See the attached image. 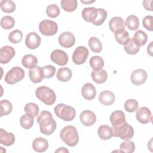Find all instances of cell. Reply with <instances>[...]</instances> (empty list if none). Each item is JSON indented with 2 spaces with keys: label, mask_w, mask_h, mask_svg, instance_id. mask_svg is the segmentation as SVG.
Returning a JSON list of instances; mask_svg holds the SVG:
<instances>
[{
  "label": "cell",
  "mask_w": 153,
  "mask_h": 153,
  "mask_svg": "<svg viewBox=\"0 0 153 153\" xmlns=\"http://www.w3.org/2000/svg\"><path fill=\"white\" fill-rule=\"evenodd\" d=\"M25 76L24 70L19 66L12 68L5 75V81L8 84H14L22 81Z\"/></svg>",
  "instance_id": "6"
},
{
  "label": "cell",
  "mask_w": 153,
  "mask_h": 153,
  "mask_svg": "<svg viewBox=\"0 0 153 153\" xmlns=\"http://www.w3.org/2000/svg\"><path fill=\"white\" fill-rule=\"evenodd\" d=\"M32 148L38 152H45L48 148V142L43 137H37L32 142Z\"/></svg>",
  "instance_id": "21"
},
{
  "label": "cell",
  "mask_w": 153,
  "mask_h": 153,
  "mask_svg": "<svg viewBox=\"0 0 153 153\" xmlns=\"http://www.w3.org/2000/svg\"><path fill=\"white\" fill-rule=\"evenodd\" d=\"M136 117L137 120L141 124H147L152 122V116L151 112L147 107H141L137 109Z\"/></svg>",
  "instance_id": "10"
},
{
  "label": "cell",
  "mask_w": 153,
  "mask_h": 153,
  "mask_svg": "<svg viewBox=\"0 0 153 153\" xmlns=\"http://www.w3.org/2000/svg\"><path fill=\"white\" fill-rule=\"evenodd\" d=\"M98 135L102 140H109L113 136L112 128L108 125H102L98 128Z\"/></svg>",
  "instance_id": "28"
},
{
  "label": "cell",
  "mask_w": 153,
  "mask_h": 153,
  "mask_svg": "<svg viewBox=\"0 0 153 153\" xmlns=\"http://www.w3.org/2000/svg\"><path fill=\"white\" fill-rule=\"evenodd\" d=\"M55 152H69V151L65 147H61L57 149Z\"/></svg>",
  "instance_id": "48"
},
{
  "label": "cell",
  "mask_w": 153,
  "mask_h": 153,
  "mask_svg": "<svg viewBox=\"0 0 153 153\" xmlns=\"http://www.w3.org/2000/svg\"><path fill=\"white\" fill-rule=\"evenodd\" d=\"M148 75L146 72L143 69H137L133 71L130 76L131 82L136 85L143 84L147 79Z\"/></svg>",
  "instance_id": "11"
},
{
  "label": "cell",
  "mask_w": 153,
  "mask_h": 153,
  "mask_svg": "<svg viewBox=\"0 0 153 153\" xmlns=\"http://www.w3.org/2000/svg\"><path fill=\"white\" fill-rule=\"evenodd\" d=\"M15 142V136L13 133L7 132L3 128L0 129V143L1 144L9 146Z\"/></svg>",
  "instance_id": "20"
},
{
  "label": "cell",
  "mask_w": 153,
  "mask_h": 153,
  "mask_svg": "<svg viewBox=\"0 0 153 153\" xmlns=\"http://www.w3.org/2000/svg\"><path fill=\"white\" fill-rule=\"evenodd\" d=\"M15 25L14 19L9 16L3 17L1 20V26L2 28L6 30L10 29L14 27Z\"/></svg>",
  "instance_id": "40"
},
{
  "label": "cell",
  "mask_w": 153,
  "mask_h": 153,
  "mask_svg": "<svg viewBox=\"0 0 153 153\" xmlns=\"http://www.w3.org/2000/svg\"><path fill=\"white\" fill-rule=\"evenodd\" d=\"M108 16L107 11L103 8H98V15L96 21L93 23L94 25L99 26L103 23Z\"/></svg>",
  "instance_id": "44"
},
{
  "label": "cell",
  "mask_w": 153,
  "mask_h": 153,
  "mask_svg": "<svg viewBox=\"0 0 153 153\" xmlns=\"http://www.w3.org/2000/svg\"><path fill=\"white\" fill-rule=\"evenodd\" d=\"M38 63L37 58L32 54H26L22 59V65L27 69H32L36 66Z\"/></svg>",
  "instance_id": "25"
},
{
  "label": "cell",
  "mask_w": 153,
  "mask_h": 153,
  "mask_svg": "<svg viewBox=\"0 0 153 153\" xmlns=\"http://www.w3.org/2000/svg\"><path fill=\"white\" fill-rule=\"evenodd\" d=\"M152 21H153V17L152 16H146L143 19V27L149 30H153L152 27Z\"/></svg>",
  "instance_id": "46"
},
{
  "label": "cell",
  "mask_w": 153,
  "mask_h": 153,
  "mask_svg": "<svg viewBox=\"0 0 153 153\" xmlns=\"http://www.w3.org/2000/svg\"><path fill=\"white\" fill-rule=\"evenodd\" d=\"M40 32L45 36H52L55 35L58 30L57 24L50 20H43L39 25Z\"/></svg>",
  "instance_id": "7"
},
{
  "label": "cell",
  "mask_w": 153,
  "mask_h": 153,
  "mask_svg": "<svg viewBox=\"0 0 153 153\" xmlns=\"http://www.w3.org/2000/svg\"><path fill=\"white\" fill-rule=\"evenodd\" d=\"M37 122L39 124L40 131L44 134L50 135L56 129V122L49 111H41L37 118Z\"/></svg>",
  "instance_id": "1"
},
{
  "label": "cell",
  "mask_w": 153,
  "mask_h": 153,
  "mask_svg": "<svg viewBox=\"0 0 153 153\" xmlns=\"http://www.w3.org/2000/svg\"><path fill=\"white\" fill-rule=\"evenodd\" d=\"M98 15V8L94 7L84 8L82 11V17L84 20L87 22L93 23Z\"/></svg>",
  "instance_id": "17"
},
{
  "label": "cell",
  "mask_w": 153,
  "mask_h": 153,
  "mask_svg": "<svg viewBox=\"0 0 153 153\" xmlns=\"http://www.w3.org/2000/svg\"><path fill=\"white\" fill-rule=\"evenodd\" d=\"M72 71L71 70L66 67H63L60 68L56 75L57 78L62 82H67L69 81L72 78Z\"/></svg>",
  "instance_id": "26"
},
{
  "label": "cell",
  "mask_w": 153,
  "mask_h": 153,
  "mask_svg": "<svg viewBox=\"0 0 153 153\" xmlns=\"http://www.w3.org/2000/svg\"><path fill=\"white\" fill-rule=\"evenodd\" d=\"M99 100L102 105L109 106L114 103L115 100V96L112 91L104 90L99 94Z\"/></svg>",
  "instance_id": "18"
},
{
  "label": "cell",
  "mask_w": 153,
  "mask_h": 153,
  "mask_svg": "<svg viewBox=\"0 0 153 153\" xmlns=\"http://www.w3.org/2000/svg\"><path fill=\"white\" fill-rule=\"evenodd\" d=\"M13 109L11 103L8 100H2L0 102V113L1 117L10 114Z\"/></svg>",
  "instance_id": "34"
},
{
  "label": "cell",
  "mask_w": 153,
  "mask_h": 153,
  "mask_svg": "<svg viewBox=\"0 0 153 153\" xmlns=\"http://www.w3.org/2000/svg\"><path fill=\"white\" fill-rule=\"evenodd\" d=\"M60 4L62 9L67 12L74 11L77 8L76 0H62Z\"/></svg>",
  "instance_id": "33"
},
{
  "label": "cell",
  "mask_w": 153,
  "mask_h": 153,
  "mask_svg": "<svg viewBox=\"0 0 153 153\" xmlns=\"http://www.w3.org/2000/svg\"><path fill=\"white\" fill-rule=\"evenodd\" d=\"M23 33L21 30L16 29L11 32L8 35L9 41L13 44H18L22 40Z\"/></svg>",
  "instance_id": "41"
},
{
  "label": "cell",
  "mask_w": 153,
  "mask_h": 153,
  "mask_svg": "<svg viewBox=\"0 0 153 153\" xmlns=\"http://www.w3.org/2000/svg\"><path fill=\"white\" fill-rule=\"evenodd\" d=\"M33 118L31 116L25 114L22 115L20 120V123L24 129H30L33 124Z\"/></svg>",
  "instance_id": "39"
},
{
  "label": "cell",
  "mask_w": 153,
  "mask_h": 153,
  "mask_svg": "<svg viewBox=\"0 0 153 153\" xmlns=\"http://www.w3.org/2000/svg\"><path fill=\"white\" fill-rule=\"evenodd\" d=\"M81 123L85 126H91L96 121V117L94 112L90 110H85L79 115Z\"/></svg>",
  "instance_id": "16"
},
{
  "label": "cell",
  "mask_w": 153,
  "mask_h": 153,
  "mask_svg": "<svg viewBox=\"0 0 153 153\" xmlns=\"http://www.w3.org/2000/svg\"><path fill=\"white\" fill-rule=\"evenodd\" d=\"M61 139L68 146H75L79 142V136L76 128L73 126H65L60 133Z\"/></svg>",
  "instance_id": "3"
},
{
  "label": "cell",
  "mask_w": 153,
  "mask_h": 153,
  "mask_svg": "<svg viewBox=\"0 0 153 153\" xmlns=\"http://www.w3.org/2000/svg\"><path fill=\"white\" fill-rule=\"evenodd\" d=\"M124 109L127 112H133L137 111L138 109V102L135 99H130L126 100L124 103Z\"/></svg>",
  "instance_id": "42"
},
{
  "label": "cell",
  "mask_w": 153,
  "mask_h": 153,
  "mask_svg": "<svg viewBox=\"0 0 153 153\" xmlns=\"http://www.w3.org/2000/svg\"><path fill=\"white\" fill-rule=\"evenodd\" d=\"M133 41L139 47L143 46L148 41L147 34L142 30H137L133 35Z\"/></svg>",
  "instance_id": "24"
},
{
  "label": "cell",
  "mask_w": 153,
  "mask_h": 153,
  "mask_svg": "<svg viewBox=\"0 0 153 153\" xmlns=\"http://www.w3.org/2000/svg\"><path fill=\"white\" fill-rule=\"evenodd\" d=\"M81 2L82 3H84V4H88V3H92V2H94V1H86V2H84L83 1H81Z\"/></svg>",
  "instance_id": "50"
},
{
  "label": "cell",
  "mask_w": 153,
  "mask_h": 153,
  "mask_svg": "<svg viewBox=\"0 0 153 153\" xmlns=\"http://www.w3.org/2000/svg\"><path fill=\"white\" fill-rule=\"evenodd\" d=\"M111 128L113 136L118 137L124 140H130L134 135L133 127L126 121L117 125H112Z\"/></svg>",
  "instance_id": "2"
},
{
  "label": "cell",
  "mask_w": 153,
  "mask_h": 153,
  "mask_svg": "<svg viewBox=\"0 0 153 153\" xmlns=\"http://www.w3.org/2000/svg\"><path fill=\"white\" fill-rule=\"evenodd\" d=\"M124 48L127 54L131 55L137 54L140 50V47L134 44L132 40V38H130L127 44L124 45Z\"/></svg>",
  "instance_id": "37"
},
{
  "label": "cell",
  "mask_w": 153,
  "mask_h": 153,
  "mask_svg": "<svg viewBox=\"0 0 153 153\" xmlns=\"http://www.w3.org/2000/svg\"><path fill=\"white\" fill-rule=\"evenodd\" d=\"M152 42H151L150 43V44L149 45V46H148V48H147V52L151 56H152Z\"/></svg>",
  "instance_id": "49"
},
{
  "label": "cell",
  "mask_w": 153,
  "mask_h": 153,
  "mask_svg": "<svg viewBox=\"0 0 153 153\" xmlns=\"http://www.w3.org/2000/svg\"><path fill=\"white\" fill-rule=\"evenodd\" d=\"M81 93L83 97L86 100H92L94 99L96 95V90L92 84L87 82L82 86Z\"/></svg>",
  "instance_id": "19"
},
{
  "label": "cell",
  "mask_w": 153,
  "mask_h": 153,
  "mask_svg": "<svg viewBox=\"0 0 153 153\" xmlns=\"http://www.w3.org/2000/svg\"><path fill=\"white\" fill-rule=\"evenodd\" d=\"M41 37L36 33L32 32L28 33L26 37V46L31 50L37 48L41 44Z\"/></svg>",
  "instance_id": "15"
},
{
  "label": "cell",
  "mask_w": 153,
  "mask_h": 153,
  "mask_svg": "<svg viewBox=\"0 0 153 153\" xmlns=\"http://www.w3.org/2000/svg\"><path fill=\"white\" fill-rule=\"evenodd\" d=\"M114 35L117 42L123 45H124L125 44H126L130 38L129 37L128 32L126 30V29L118 33H114Z\"/></svg>",
  "instance_id": "38"
},
{
  "label": "cell",
  "mask_w": 153,
  "mask_h": 153,
  "mask_svg": "<svg viewBox=\"0 0 153 153\" xmlns=\"http://www.w3.org/2000/svg\"><path fill=\"white\" fill-rule=\"evenodd\" d=\"M88 46L90 50L94 53H100L102 50V43L96 37H91L89 39Z\"/></svg>",
  "instance_id": "30"
},
{
  "label": "cell",
  "mask_w": 153,
  "mask_h": 153,
  "mask_svg": "<svg viewBox=\"0 0 153 153\" xmlns=\"http://www.w3.org/2000/svg\"><path fill=\"white\" fill-rule=\"evenodd\" d=\"M53 62L59 66L66 65L68 62V56L66 53L62 50H54L50 55Z\"/></svg>",
  "instance_id": "9"
},
{
  "label": "cell",
  "mask_w": 153,
  "mask_h": 153,
  "mask_svg": "<svg viewBox=\"0 0 153 153\" xmlns=\"http://www.w3.org/2000/svg\"><path fill=\"white\" fill-rule=\"evenodd\" d=\"M59 43L64 48H70L72 47L75 42L74 35L70 32H65L59 36Z\"/></svg>",
  "instance_id": "13"
},
{
  "label": "cell",
  "mask_w": 153,
  "mask_h": 153,
  "mask_svg": "<svg viewBox=\"0 0 153 153\" xmlns=\"http://www.w3.org/2000/svg\"><path fill=\"white\" fill-rule=\"evenodd\" d=\"M109 120L113 126L121 124L126 121L124 113L120 110L115 111L112 112L109 118Z\"/></svg>",
  "instance_id": "27"
},
{
  "label": "cell",
  "mask_w": 153,
  "mask_h": 153,
  "mask_svg": "<svg viewBox=\"0 0 153 153\" xmlns=\"http://www.w3.org/2000/svg\"><path fill=\"white\" fill-rule=\"evenodd\" d=\"M15 50L13 47L5 45L2 47L0 50V63L2 64H6L15 56Z\"/></svg>",
  "instance_id": "12"
},
{
  "label": "cell",
  "mask_w": 153,
  "mask_h": 153,
  "mask_svg": "<svg viewBox=\"0 0 153 153\" xmlns=\"http://www.w3.org/2000/svg\"><path fill=\"white\" fill-rule=\"evenodd\" d=\"M126 25L131 30H136L139 26V20L136 16H128L126 20Z\"/></svg>",
  "instance_id": "29"
},
{
  "label": "cell",
  "mask_w": 153,
  "mask_h": 153,
  "mask_svg": "<svg viewBox=\"0 0 153 153\" xmlns=\"http://www.w3.org/2000/svg\"><path fill=\"white\" fill-rule=\"evenodd\" d=\"M91 78L97 84L104 83L108 78V74L105 70H93L91 72Z\"/></svg>",
  "instance_id": "23"
},
{
  "label": "cell",
  "mask_w": 153,
  "mask_h": 153,
  "mask_svg": "<svg viewBox=\"0 0 153 153\" xmlns=\"http://www.w3.org/2000/svg\"><path fill=\"white\" fill-rule=\"evenodd\" d=\"M126 26V25L124 20L118 16L112 17L109 22V27L111 30L114 33H117L125 30Z\"/></svg>",
  "instance_id": "14"
},
{
  "label": "cell",
  "mask_w": 153,
  "mask_h": 153,
  "mask_svg": "<svg viewBox=\"0 0 153 153\" xmlns=\"http://www.w3.org/2000/svg\"><path fill=\"white\" fill-rule=\"evenodd\" d=\"M36 97L47 105L54 104L56 100L55 92L50 88L46 86H41L35 91Z\"/></svg>",
  "instance_id": "4"
},
{
  "label": "cell",
  "mask_w": 153,
  "mask_h": 153,
  "mask_svg": "<svg viewBox=\"0 0 153 153\" xmlns=\"http://www.w3.org/2000/svg\"><path fill=\"white\" fill-rule=\"evenodd\" d=\"M90 65L93 70H100L104 66L103 59L98 56H94L91 57L90 59Z\"/></svg>",
  "instance_id": "32"
},
{
  "label": "cell",
  "mask_w": 153,
  "mask_h": 153,
  "mask_svg": "<svg viewBox=\"0 0 153 153\" xmlns=\"http://www.w3.org/2000/svg\"><path fill=\"white\" fill-rule=\"evenodd\" d=\"M153 1L152 0L150 1H143V7L146 10H149L152 11V9L151 7V4L152 2Z\"/></svg>",
  "instance_id": "47"
},
{
  "label": "cell",
  "mask_w": 153,
  "mask_h": 153,
  "mask_svg": "<svg viewBox=\"0 0 153 153\" xmlns=\"http://www.w3.org/2000/svg\"><path fill=\"white\" fill-rule=\"evenodd\" d=\"M60 8L56 4L49 5L46 8V13L47 16L51 18H56L60 14Z\"/></svg>",
  "instance_id": "43"
},
{
  "label": "cell",
  "mask_w": 153,
  "mask_h": 153,
  "mask_svg": "<svg viewBox=\"0 0 153 153\" xmlns=\"http://www.w3.org/2000/svg\"><path fill=\"white\" fill-rule=\"evenodd\" d=\"M54 111L57 117L65 121H70L74 119L76 115L75 109L64 103H59L54 108Z\"/></svg>",
  "instance_id": "5"
},
{
  "label": "cell",
  "mask_w": 153,
  "mask_h": 153,
  "mask_svg": "<svg viewBox=\"0 0 153 153\" xmlns=\"http://www.w3.org/2000/svg\"><path fill=\"white\" fill-rule=\"evenodd\" d=\"M89 52L84 46H79L75 48L72 54V60L76 65L84 63L88 57Z\"/></svg>",
  "instance_id": "8"
},
{
  "label": "cell",
  "mask_w": 153,
  "mask_h": 153,
  "mask_svg": "<svg viewBox=\"0 0 153 153\" xmlns=\"http://www.w3.org/2000/svg\"><path fill=\"white\" fill-rule=\"evenodd\" d=\"M135 150V145L133 141L130 140L122 142L120 146V152L132 153Z\"/></svg>",
  "instance_id": "36"
},
{
  "label": "cell",
  "mask_w": 153,
  "mask_h": 153,
  "mask_svg": "<svg viewBox=\"0 0 153 153\" xmlns=\"http://www.w3.org/2000/svg\"><path fill=\"white\" fill-rule=\"evenodd\" d=\"M39 108L38 106L33 103H28L25 106V111L26 114L31 116L33 118L36 117L38 114Z\"/></svg>",
  "instance_id": "35"
},
{
  "label": "cell",
  "mask_w": 153,
  "mask_h": 153,
  "mask_svg": "<svg viewBox=\"0 0 153 153\" xmlns=\"http://www.w3.org/2000/svg\"><path fill=\"white\" fill-rule=\"evenodd\" d=\"M29 75L30 81L33 83L40 82L44 78L42 68L39 66L30 69Z\"/></svg>",
  "instance_id": "22"
},
{
  "label": "cell",
  "mask_w": 153,
  "mask_h": 153,
  "mask_svg": "<svg viewBox=\"0 0 153 153\" xmlns=\"http://www.w3.org/2000/svg\"><path fill=\"white\" fill-rule=\"evenodd\" d=\"M44 78H50L53 77L56 72V68L53 65H48L42 68Z\"/></svg>",
  "instance_id": "45"
},
{
  "label": "cell",
  "mask_w": 153,
  "mask_h": 153,
  "mask_svg": "<svg viewBox=\"0 0 153 153\" xmlns=\"http://www.w3.org/2000/svg\"><path fill=\"white\" fill-rule=\"evenodd\" d=\"M0 7L3 12L11 13L15 11L16 5L14 2L11 0H2L0 2Z\"/></svg>",
  "instance_id": "31"
}]
</instances>
